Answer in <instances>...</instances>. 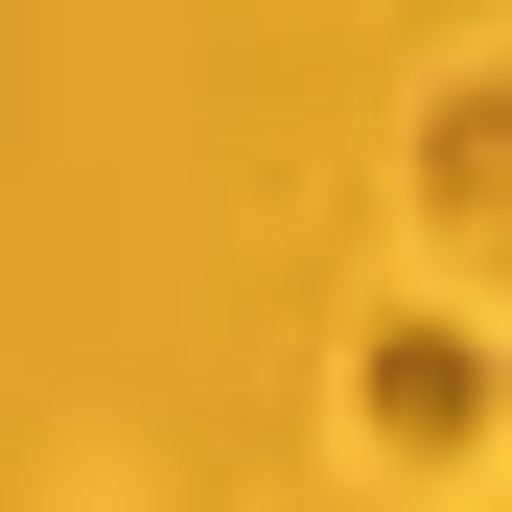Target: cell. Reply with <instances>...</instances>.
<instances>
[{"label":"cell","mask_w":512,"mask_h":512,"mask_svg":"<svg viewBox=\"0 0 512 512\" xmlns=\"http://www.w3.org/2000/svg\"><path fill=\"white\" fill-rule=\"evenodd\" d=\"M419 233H443L466 280L512 303V70H466V94H419Z\"/></svg>","instance_id":"obj_1"},{"label":"cell","mask_w":512,"mask_h":512,"mask_svg":"<svg viewBox=\"0 0 512 512\" xmlns=\"http://www.w3.org/2000/svg\"><path fill=\"white\" fill-rule=\"evenodd\" d=\"M373 443L396 466H443V443H489V419H512V350H466V326H373Z\"/></svg>","instance_id":"obj_2"}]
</instances>
